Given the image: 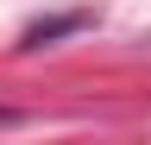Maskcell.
<instances>
[{
    "label": "cell",
    "mask_w": 151,
    "mask_h": 145,
    "mask_svg": "<svg viewBox=\"0 0 151 145\" xmlns=\"http://www.w3.org/2000/svg\"><path fill=\"white\" fill-rule=\"evenodd\" d=\"M0 120H6V114H0Z\"/></svg>",
    "instance_id": "obj_1"
}]
</instances>
